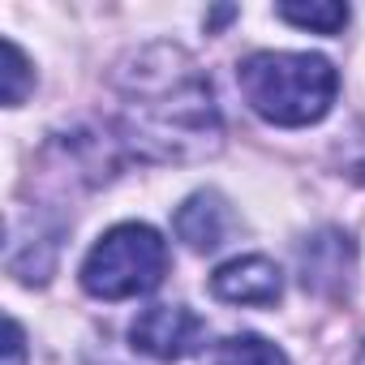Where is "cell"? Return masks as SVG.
Wrapping results in <instances>:
<instances>
[{"instance_id": "6da1fadb", "label": "cell", "mask_w": 365, "mask_h": 365, "mask_svg": "<svg viewBox=\"0 0 365 365\" xmlns=\"http://www.w3.org/2000/svg\"><path fill=\"white\" fill-rule=\"evenodd\" d=\"M116 142L146 163H202L224 150V116L207 69L168 39L125 52L112 69Z\"/></svg>"}, {"instance_id": "7a4b0ae2", "label": "cell", "mask_w": 365, "mask_h": 365, "mask_svg": "<svg viewBox=\"0 0 365 365\" xmlns=\"http://www.w3.org/2000/svg\"><path fill=\"white\" fill-rule=\"evenodd\" d=\"M237 86L250 112L267 125L305 129L331 112L339 95V73L318 52H250L237 65Z\"/></svg>"}, {"instance_id": "3957f363", "label": "cell", "mask_w": 365, "mask_h": 365, "mask_svg": "<svg viewBox=\"0 0 365 365\" xmlns=\"http://www.w3.org/2000/svg\"><path fill=\"white\" fill-rule=\"evenodd\" d=\"M168 275V241L150 224H116L108 228L91 254L82 258V288L95 301H133L163 284Z\"/></svg>"}, {"instance_id": "277c9868", "label": "cell", "mask_w": 365, "mask_h": 365, "mask_svg": "<svg viewBox=\"0 0 365 365\" xmlns=\"http://www.w3.org/2000/svg\"><path fill=\"white\" fill-rule=\"evenodd\" d=\"M202 339L207 322L190 305H150L129 327V344L155 361H185L202 348Z\"/></svg>"}, {"instance_id": "5b68a950", "label": "cell", "mask_w": 365, "mask_h": 365, "mask_svg": "<svg viewBox=\"0 0 365 365\" xmlns=\"http://www.w3.org/2000/svg\"><path fill=\"white\" fill-rule=\"evenodd\" d=\"M211 292L228 305H275L284 297V271L262 254H241L215 267Z\"/></svg>"}, {"instance_id": "8992f818", "label": "cell", "mask_w": 365, "mask_h": 365, "mask_svg": "<svg viewBox=\"0 0 365 365\" xmlns=\"http://www.w3.org/2000/svg\"><path fill=\"white\" fill-rule=\"evenodd\" d=\"M232 228H237V215H232V207H228V198H224L220 190H198V194H190L185 202L176 207V215H172V232L185 241L194 254L220 250V245L232 237Z\"/></svg>"}, {"instance_id": "52a82bcc", "label": "cell", "mask_w": 365, "mask_h": 365, "mask_svg": "<svg viewBox=\"0 0 365 365\" xmlns=\"http://www.w3.org/2000/svg\"><path fill=\"white\" fill-rule=\"evenodd\" d=\"M352 258H356L352 237L327 228L301 245V284L314 292H339L352 275Z\"/></svg>"}, {"instance_id": "ba28073f", "label": "cell", "mask_w": 365, "mask_h": 365, "mask_svg": "<svg viewBox=\"0 0 365 365\" xmlns=\"http://www.w3.org/2000/svg\"><path fill=\"white\" fill-rule=\"evenodd\" d=\"M211 365H292V361L271 339H262L254 331H241V335H228L224 344H215Z\"/></svg>"}, {"instance_id": "9c48e42d", "label": "cell", "mask_w": 365, "mask_h": 365, "mask_svg": "<svg viewBox=\"0 0 365 365\" xmlns=\"http://www.w3.org/2000/svg\"><path fill=\"white\" fill-rule=\"evenodd\" d=\"M275 18L301 26V31H314V35H339L352 18L348 5H335V0H318V5H279Z\"/></svg>"}, {"instance_id": "30bf717a", "label": "cell", "mask_w": 365, "mask_h": 365, "mask_svg": "<svg viewBox=\"0 0 365 365\" xmlns=\"http://www.w3.org/2000/svg\"><path fill=\"white\" fill-rule=\"evenodd\" d=\"M0 52H5V69H0V78H5V86H0V91H5V108H18L35 91V65L26 61V52L14 39L0 43Z\"/></svg>"}, {"instance_id": "8fae6325", "label": "cell", "mask_w": 365, "mask_h": 365, "mask_svg": "<svg viewBox=\"0 0 365 365\" xmlns=\"http://www.w3.org/2000/svg\"><path fill=\"white\" fill-rule=\"evenodd\" d=\"M5 365H26V335L14 318L5 322Z\"/></svg>"}, {"instance_id": "7c38bea8", "label": "cell", "mask_w": 365, "mask_h": 365, "mask_svg": "<svg viewBox=\"0 0 365 365\" xmlns=\"http://www.w3.org/2000/svg\"><path fill=\"white\" fill-rule=\"evenodd\" d=\"M356 365H365V348H361V356H356Z\"/></svg>"}]
</instances>
